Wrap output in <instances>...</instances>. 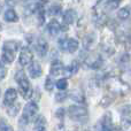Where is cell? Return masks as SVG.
Returning <instances> with one entry per match:
<instances>
[{
    "instance_id": "obj_1",
    "label": "cell",
    "mask_w": 131,
    "mask_h": 131,
    "mask_svg": "<svg viewBox=\"0 0 131 131\" xmlns=\"http://www.w3.org/2000/svg\"><path fill=\"white\" fill-rule=\"evenodd\" d=\"M15 81L17 82L18 88H20V92L25 99H29L32 95V89L30 85L29 79L27 78L24 71L23 70H18L15 75Z\"/></svg>"
},
{
    "instance_id": "obj_2",
    "label": "cell",
    "mask_w": 131,
    "mask_h": 131,
    "mask_svg": "<svg viewBox=\"0 0 131 131\" xmlns=\"http://www.w3.org/2000/svg\"><path fill=\"white\" fill-rule=\"evenodd\" d=\"M37 113H38V105L35 101H30L23 108V114L20 118V124L21 125H27L34 117H36Z\"/></svg>"
},
{
    "instance_id": "obj_3",
    "label": "cell",
    "mask_w": 131,
    "mask_h": 131,
    "mask_svg": "<svg viewBox=\"0 0 131 131\" xmlns=\"http://www.w3.org/2000/svg\"><path fill=\"white\" fill-rule=\"evenodd\" d=\"M69 116L75 121H83L88 118V109L82 105H74L68 109Z\"/></svg>"
},
{
    "instance_id": "obj_4",
    "label": "cell",
    "mask_w": 131,
    "mask_h": 131,
    "mask_svg": "<svg viewBox=\"0 0 131 131\" xmlns=\"http://www.w3.org/2000/svg\"><path fill=\"white\" fill-rule=\"evenodd\" d=\"M59 47L64 52L74 53L78 50L79 43L75 38H61L59 40Z\"/></svg>"
},
{
    "instance_id": "obj_5",
    "label": "cell",
    "mask_w": 131,
    "mask_h": 131,
    "mask_svg": "<svg viewBox=\"0 0 131 131\" xmlns=\"http://www.w3.org/2000/svg\"><path fill=\"white\" fill-rule=\"evenodd\" d=\"M95 131H116V129L113 125L111 113H107L102 116V118L95 125Z\"/></svg>"
},
{
    "instance_id": "obj_6",
    "label": "cell",
    "mask_w": 131,
    "mask_h": 131,
    "mask_svg": "<svg viewBox=\"0 0 131 131\" xmlns=\"http://www.w3.org/2000/svg\"><path fill=\"white\" fill-rule=\"evenodd\" d=\"M32 60H34V53L31 52V50L28 47H24L21 50L20 52V57H18V62L22 67H27V66L31 64Z\"/></svg>"
},
{
    "instance_id": "obj_7",
    "label": "cell",
    "mask_w": 131,
    "mask_h": 131,
    "mask_svg": "<svg viewBox=\"0 0 131 131\" xmlns=\"http://www.w3.org/2000/svg\"><path fill=\"white\" fill-rule=\"evenodd\" d=\"M16 99H17V91L13 88L7 89L6 92H5V94H4L5 106L9 107V106H12V105H14L15 101H16Z\"/></svg>"
},
{
    "instance_id": "obj_8",
    "label": "cell",
    "mask_w": 131,
    "mask_h": 131,
    "mask_svg": "<svg viewBox=\"0 0 131 131\" xmlns=\"http://www.w3.org/2000/svg\"><path fill=\"white\" fill-rule=\"evenodd\" d=\"M66 72V67L63 66L60 60H54L51 64V69H50V74L51 76H54V77H58V76H61Z\"/></svg>"
},
{
    "instance_id": "obj_9",
    "label": "cell",
    "mask_w": 131,
    "mask_h": 131,
    "mask_svg": "<svg viewBox=\"0 0 131 131\" xmlns=\"http://www.w3.org/2000/svg\"><path fill=\"white\" fill-rule=\"evenodd\" d=\"M35 47H36V52L38 53L39 57H45L48 51V44L44 38L39 37L35 41Z\"/></svg>"
},
{
    "instance_id": "obj_10",
    "label": "cell",
    "mask_w": 131,
    "mask_h": 131,
    "mask_svg": "<svg viewBox=\"0 0 131 131\" xmlns=\"http://www.w3.org/2000/svg\"><path fill=\"white\" fill-rule=\"evenodd\" d=\"M85 63L89 68H92V69H99L102 64V60H101V57L100 55H91L90 58L85 60Z\"/></svg>"
},
{
    "instance_id": "obj_11",
    "label": "cell",
    "mask_w": 131,
    "mask_h": 131,
    "mask_svg": "<svg viewBox=\"0 0 131 131\" xmlns=\"http://www.w3.org/2000/svg\"><path fill=\"white\" fill-rule=\"evenodd\" d=\"M28 72H29L31 78H38V77H40L41 74H43V69H41V66L39 64L38 62H32V63L29 66Z\"/></svg>"
},
{
    "instance_id": "obj_12",
    "label": "cell",
    "mask_w": 131,
    "mask_h": 131,
    "mask_svg": "<svg viewBox=\"0 0 131 131\" xmlns=\"http://www.w3.org/2000/svg\"><path fill=\"white\" fill-rule=\"evenodd\" d=\"M61 29H62L61 24H60L57 20H52L47 24V30H48V32H50V35H52V36L58 35L60 31H61Z\"/></svg>"
},
{
    "instance_id": "obj_13",
    "label": "cell",
    "mask_w": 131,
    "mask_h": 131,
    "mask_svg": "<svg viewBox=\"0 0 131 131\" xmlns=\"http://www.w3.org/2000/svg\"><path fill=\"white\" fill-rule=\"evenodd\" d=\"M62 18H63V22L66 24H68V25L72 24L75 22V20H76V12L74 9H67L63 13Z\"/></svg>"
},
{
    "instance_id": "obj_14",
    "label": "cell",
    "mask_w": 131,
    "mask_h": 131,
    "mask_svg": "<svg viewBox=\"0 0 131 131\" xmlns=\"http://www.w3.org/2000/svg\"><path fill=\"white\" fill-rule=\"evenodd\" d=\"M4 50H8V51H12V52H17L18 50L21 48V43L17 40H7L6 43L4 44L2 46Z\"/></svg>"
},
{
    "instance_id": "obj_15",
    "label": "cell",
    "mask_w": 131,
    "mask_h": 131,
    "mask_svg": "<svg viewBox=\"0 0 131 131\" xmlns=\"http://www.w3.org/2000/svg\"><path fill=\"white\" fill-rule=\"evenodd\" d=\"M15 60V52H12L8 50H4L2 48V54H1V61L4 63H12Z\"/></svg>"
},
{
    "instance_id": "obj_16",
    "label": "cell",
    "mask_w": 131,
    "mask_h": 131,
    "mask_svg": "<svg viewBox=\"0 0 131 131\" xmlns=\"http://www.w3.org/2000/svg\"><path fill=\"white\" fill-rule=\"evenodd\" d=\"M70 95H71L70 98H71L75 102H77V104H84V102H85V97H84V93H83V91L79 90V89L72 91Z\"/></svg>"
},
{
    "instance_id": "obj_17",
    "label": "cell",
    "mask_w": 131,
    "mask_h": 131,
    "mask_svg": "<svg viewBox=\"0 0 131 131\" xmlns=\"http://www.w3.org/2000/svg\"><path fill=\"white\" fill-rule=\"evenodd\" d=\"M79 69V62L77 61V60H74L72 62H70L69 66H67L66 67V72L64 74H67L68 76H71V75H75L77 71H78Z\"/></svg>"
},
{
    "instance_id": "obj_18",
    "label": "cell",
    "mask_w": 131,
    "mask_h": 131,
    "mask_svg": "<svg viewBox=\"0 0 131 131\" xmlns=\"http://www.w3.org/2000/svg\"><path fill=\"white\" fill-rule=\"evenodd\" d=\"M4 18H5V21H7V22H16V21L18 20V16L13 8H9L5 12Z\"/></svg>"
},
{
    "instance_id": "obj_19",
    "label": "cell",
    "mask_w": 131,
    "mask_h": 131,
    "mask_svg": "<svg viewBox=\"0 0 131 131\" xmlns=\"http://www.w3.org/2000/svg\"><path fill=\"white\" fill-rule=\"evenodd\" d=\"M46 120L43 117V116H38V118L36 120V124L34 127V130L32 131H46Z\"/></svg>"
},
{
    "instance_id": "obj_20",
    "label": "cell",
    "mask_w": 131,
    "mask_h": 131,
    "mask_svg": "<svg viewBox=\"0 0 131 131\" xmlns=\"http://www.w3.org/2000/svg\"><path fill=\"white\" fill-rule=\"evenodd\" d=\"M117 16L120 20H128L131 16V8L130 7H123L118 10Z\"/></svg>"
},
{
    "instance_id": "obj_21",
    "label": "cell",
    "mask_w": 131,
    "mask_h": 131,
    "mask_svg": "<svg viewBox=\"0 0 131 131\" xmlns=\"http://www.w3.org/2000/svg\"><path fill=\"white\" fill-rule=\"evenodd\" d=\"M55 86H57L58 89H59L60 91H64L66 89L68 88V81L66 78H61L59 79V81L55 83Z\"/></svg>"
},
{
    "instance_id": "obj_22",
    "label": "cell",
    "mask_w": 131,
    "mask_h": 131,
    "mask_svg": "<svg viewBox=\"0 0 131 131\" xmlns=\"http://www.w3.org/2000/svg\"><path fill=\"white\" fill-rule=\"evenodd\" d=\"M18 111H20V106H18V105H15V104L9 106L8 108H7V113H8L10 116H16L18 113Z\"/></svg>"
},
{
    "instance_id": "obj_23",
    "label": "cell",
    "mask_w": 131,
    "mask_h": 131,
    "mask_svg": "<svg viewBox=\"0 0 131 131\" xmlns=\"http://www.w3.org/2000/svg\"><path fill=\"white\" fill-rule=\"evenodd\" d=\"M48 13L51 14V15H59V14H61V7L59 6V5H53V6L50 7V9H48Z\"/></svg>"
},
{
    "instance_id": "obj_24",
    "label": "cell",
    "mask_w": 131,
    "mask_h": 131,
    "mask_svg": "<svg viewBox=\"0 0 131 131\" xmlns=\"http://www.w3.org/2000/svg\"><path fill=\"white\" fill-rule=\"evenodd\" d=\"M45 89L47 91H52L54 89V82H53V79L51 77H47L45 79Z\"/></svg>"
},
{
    "instance_id": "obj_25",
    "label": "cell",
    "mask_w": 131,
    "mask_h": 131,
    "mask_svg": "<svg viewBox=\"0 0 131 131\" xmlns=\"http://www.w3.org/2000/svg\"><path fill=\"white\" fill-rule=\"evenodd\" d=\"M66 97H67V94H66L63 91H60V92H58L57 94H55V101L62 102L66 99Z\"/></svg>"
},
{
    "instance_id": "obj_26",
    "label": "cell",
    "mask_w": 131,
    "mask_h": 131,
    "mask_svg": "<svg viewBox=\"0 0 131 131\" xmlns=\"http://www.w3.org/2000/svg\"><path fill=\"white\" fill-rule=\"evenodd\" d=\"M121 0H107V5H108V7L111 9H114L117 7V5L120 4Z\"/></svg>"
},
{
    "instance_id": "obj_27",
    "label": "cell",
    "mask_w": 131,
    "mask_h": 131,
    "mask_svg": "<svg viewBox=\"0 0 131 131\" xmlns=\"http://www.w3.org/2000/svg\"><path fill=\"white\" fill-rule=\"evenodd\" d=\"M55 117H57L58 120H60V121L63 120V117H64V109L63 108L58 109V111L55 112Z\"/></svg>"
},
{
    "instance_id": "obj_28",
    "label": "cell",
    "mask_w": 131,
    "mask_h": 131,
    "mask_svg": "<svg viewBox=\"0 0 131 131\" xmlns=\"http://www.w3.org/2000/svg\"><path fill=\"white\" fill-rule=\"evenodd\" d=\"M111 102H112V99H109L108 97H104V99L100 101V105H101L102 107H107V106H109Z\"/></svg>"
},
{
    "instance_id": "obj_29",
    "label": "cell",
    "mask_w": 131,
    "mask_h": 131,
    "mask_svg": "<svg viewBox=\"0 0 131 131\" xmlns=\"http://www.w3.org/2000/svg\"><path fill=\"white\" fill-rule=\"evenodd\" d=\"M1 131H14L13 127L9 124H6V123L2 121V124H1Z\"/></svg>"
},
{
    "instance_id": "obj_30",
    "label": "cell",
    "mask_w": 131,
    "mask_h": 131,
    "mask_svg": "<svg viewBox=\"0 0 131 131\" xmlns=\"http://www.w3.org/2000/svg\"><path fill=\"white\" fill-rule=\"evenodd\" d=\"M0 71H1L0 77H1V79H4L6 77V67H5V63L2 61H1V64H0Z\"/></svg>"
},
{
    "instance_id": "obj_31",
    "label": "cell",
    "mask_w": 131,
    "mask_h": 131,
    "mask_svg": "<svg viewBox=\"0 0 131 131\" xmlns=\"http://www.w3.org/2000/svg\"><path fill=\"white\" fill-rule=\"evenodd\" d=\"M40 1H43V2H47L48 0H40Z\"/></svg>"
}]
</instances>
